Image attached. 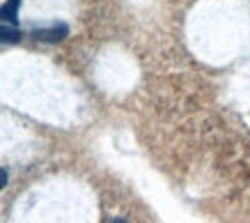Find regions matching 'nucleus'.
<instances>
[{
	"instance_id": "nucleus-1",
	"label": "nucleus",
	"mask_w": 250,
	"mask_h": 223,
	"mask_svg": "<svg viewBox=\"0 0 250 223\" xmlns=\"http://www.w3.org/2000/svg\"><path fill=\"white\" fill-rule=\"evenodd\" d=\"M69 28L67 25H53V28H42V30H35L32 35L42 42H62V39L67 37Z\"/></svg>"
},
{
	"instance_id": "nucleus-2",
	"label": "nucleus",
	"mask_w": 250,
	"mask_h": 223,
	"mask_svg": "<svg viewBox=\"0 0 250 223\" xmlns=\"http://www.w3.org/2000/svg\"><path fill=\"white\" fill-rule=\"evenodd\" d=\"M19 5H21V0H7L0 7V21H7V23L16 25V21H19Z\"/></svg>"
},
{
	"instance_id": "nucleus-3",
	"label": "nucleus",
	"mask_w": 250,
	"mask_h": 223,
	"mask_svg": "<svg viewBox=\"0 0 250 223\" xmlns=\"http://www.w3.org/2000/svg\"><path fill=\"white\" fill-rule=\"evenodd\" d=\"M19 39H21V32L16 30V28L0 25V42H5V44H16Z\"/></svg>"
},
{
	"instance_id": "nucleus-4",
	"label": "nucleus",
	"mask_w": 250,
	"mask_h": 223,
	"mask_svg": "<svg viewBox=\"0 0 250 223\" xmlns=\"http://www.w3.org/2000/svg\"><path fill=\"white\" fill-rule=\"evenodd\" d=\"M5 184H7V173L0 168V189H5Z\"/></svg>"
}]
</instances>
